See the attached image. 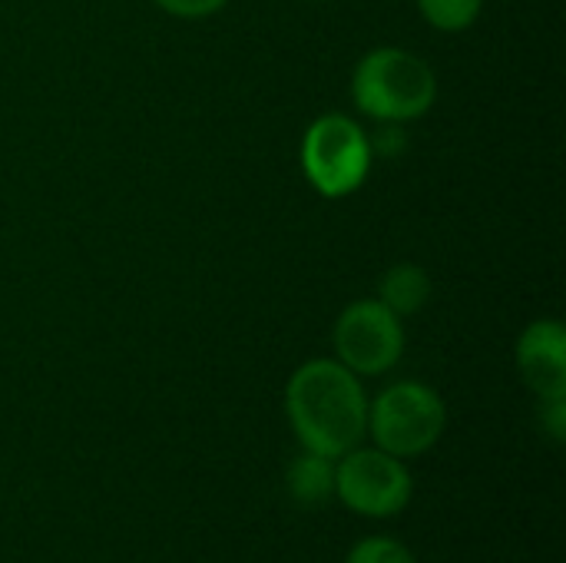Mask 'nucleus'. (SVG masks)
<instances>
[{
    "mask_svg": "<svg viewBox=\"0 0 566 563\" xmlns=\"http://www.w3.org/2000/svg\"><path fill=\"white\" fill-rule=\"evenodd\" d=\"M159 10H166L169 17H179V20H202V17H212L219 13L229 0H153Z\"/></svg>",
    "mask_w": 566,
    "mask_h": 563,
    "instance_id": "f8f14e48",
    "label": "nucleus"
},
{
    "mask_svg": "<svg viewBox=\"0 0 566 563\" xmlns=\"http://www.w3.org/2000/svg\"><path fill=\"white\" fill-rule=\"evenodd\" d=\"M335 358L358 378L391 372L405 355V322L378 299L352 302L332 329Z\"/></svg>",
    "mask_w": 566,
    "mask_h": 563,
    "instance_id": "423d86ee",
    "label": "nucleus"
},
{
    "mask_svg": "<svg viewBox=\"0 0 566 563\" xmlns=\"http://www.w3.org/2000/svg\"><path fill=\"white\" fill-rule=\"evenodd\" d=\"M415 494L411 471L381 448H352L335 461V498L361 518H395Z\"/></svg>",
    "mask_w": 566,
    "mask_h": 563,
    "instance_id": "39448f33",
    "label": "nucleus"
},
{
    "mask_svg": "<svg viewBox=\"0 0 566 563\" xmlns=\"http://www.w3.org/2000/svg\"><path fill=\"white\" fill-rule=\"evenodd\" d=\"M541 428L554 445L566 441V398H544L541 402Z\"/></svg>",
    "mask_w": 566,
    "mask_h": 563,
    "instance_id": "ddd939ff",
    "label": "nucleus"
},
{
    "mask_svg": "<svg viewBox=\"0 0 566 563\" xmlns=\"http://www.w3.org/2000/svg\"><path fill=\"white\" fill-rule=\"evenodd\" d=\"M408 146V136L398 129V123H381V133L378 139H371V153H381V156H398L401 149Z\"/></svg>",
    "mask_w": 566,
    "mask_h": 563,
    "instance_id": "4468645a",
    "label": "nucleus"
},
{
    "mask_svg": "<svg viewBox=\"0 0 566 563\" xmlns=\"http://www.w3.org/2000/svg\"><path fill=\"white\" fill-rule=\"evenodd\" d=\"M418 10L434 30L461 33V30H471L481 20L484 0H418Z\"/></svg>",
    "mask_w": 566,
    "mask_h": 563,
    "instance_id": "9d476101",
    "label": "nucleus"
},
{
    "mask_svg": "<svg viewBox=\"0 0 566 563\" xmlns=\"http://www.w3.org/2000/svg\"><path fill=\"white\" fill-rule=\"evenodd\" d=\"M371 136L345 113L318 116L302 136V173L325 199H348L371 173Z\"/></svg>",
    "mask_w": 566,
    "mask_h": 563,
    "instance_id": "20e7f679",
    "label": "nucleus"
},
{
    "mask_svg": "<svg viewBox=\"0 0 566 563\" xmlns=\"http://www.w3.org/2000/svg\"><path fill=\"white\" fill-rule=\"evenodd\" d=\"M448 428L444 398L424 382H395L368 402V435L375 448L408 461L428 455Z\"/></svg>",
    "mask_w": 566,
    "mask_h": 563,
    "instance_id": "7ed1b4c3",
    "label": "nucleus"
},
{
    "mask_svg": "<svg viewBox=\"0 0 566 563\" xmlns=\"http://www.w3.org/2000/svg\"><path fill=\"white\" fill-rule=\"evenodd\" d=\"M285 418L305 451L338 461L368 435V395L338 358H312L285 385Z\"/></svg>",
    "mask_w": 566,
    "mask_h": 563,
    "instance_id": "f257e3e1",
    "label": "nucleus"
},
{
    "mask_svg": "<svg viewBox=\"0 0 566 563\" xmlns=\"http://www.w3.org/2000/svg\"><path fill=\"white\" fill-rule=\"evenodd\" d=\"M352 100L365 116L405 126L431 113L438 73L424 56L405 46H375L355 63Z\"/></svg>",
    "mask_w": 566,
    "mask_h": 563,
    "instance_id": "f03ea898",
    "label": "nucleus"
},
{
    "mask_svg": "<svg viewBox=\"0 0 566 563\" xmlns=\"http://www.w3.org/2000/svg\"><path fill=\"white\" fill-rule=\"evenodd\" d=\"M517 372L544 398H566V329L557 319L531 322L517 338Z\"/></svg>",
    "mask_w": 566,
    "mask_h": 563,
    "instance_id": "0eeeda50",
    "label": "nucleus"
},
{
    "mask_svg": "<svg viewBox=\"0 0 566 563\" xmlns=\"http://www.w3.org/2000/svg\"><path fill=\"white\" fill-rule=\"evenodd\" d=\"M378 302L388 305L398 319L418 315L431 302V275L415 262H398L378 282Z\"/></svg>",
    "mask_w": 566,
    "mask_h": 563,
    "instance_id": "6e6552de",
    "label": "nucleus"
},
{
    "mask_svg": "<svg viewBox=\"0 0 566 563\" xmlns=\"http://www.w3.org/2000/svg\"><path fill=\"white\" fill-rule=\"evenodd\" d=\"M345 563H418V557L395 538H385V534H375V538H365L358 541Z\"/></svg>",
    "mask_w": 566,
    "mask_h": 563,
    "instance_id": "9b49d317",
    "label": "nucleus"
},
{
    "mask_svg": "<svg viewBox=\"0 0 566 563\" xmlns=\"http://www.w3.org/2000/svg\"><path fill=\"white\" fill-rule=\"evenodd\" d=\"M285 488L302 508L325 504L328 498H335V461L302 448V455H295L285 471Z\"/></svg>",
    "mask_w": 566,
    "mask_h": 563,
    "instance_id": "1a4fd4ad",
    "label": "nucleus"
}]
</instances>
